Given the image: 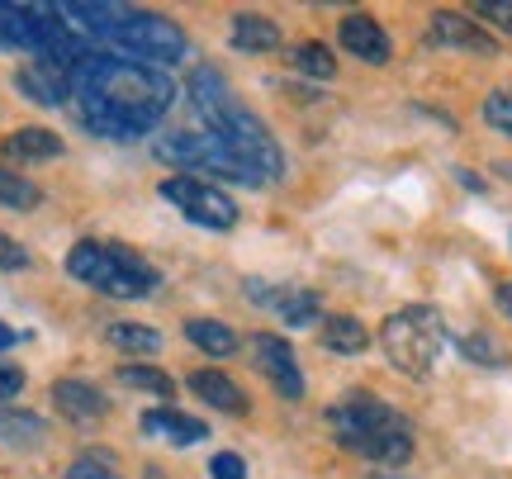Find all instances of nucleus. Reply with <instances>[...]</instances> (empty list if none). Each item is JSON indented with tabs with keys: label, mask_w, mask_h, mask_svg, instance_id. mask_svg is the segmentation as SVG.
I'll return each instance as SVG.
<instances>
[{
	"label": "nucleus",
	"mask_w": 512,
	"mask_h": 479,
	"mask_svg": "<svg viewBox=\"0 0 512 479\" xmlns=\"http://www.w3.org/2000/svg\"><path fill=\"white\" fill-rule=\"evenodd\" d=\"M190 389L200 394L204 404H214V408H223V413H233V418H242L247 413V394H242L223 370H195L190 375Z\"/></svg>",
	"instance_id": "nucleus-17"
},
{
	"label": "nucleus",
	"mask_w": 512,
	"mask_h": 479,
	"mask_svg": "<svg viewBox=\"0 0 512 479\" xmlns=\"http://www.w3.org/2000/svg\"><path fill=\"white\" fill-rule=\"evenodd\" d=\"M53 404L62 408L67 418H76V423H95V418H105V413H110L105 394H100L95 385H86V380H57Z\"/></svg>",
	"instance_id": "nucleus-14"
},
{
	"label": "nucleus",
	"mask_w": 512,
	"mask_h": 479,
	"mask_svg": "<svg viewBox=\"0 0 512 479\" xmlns=\"http://www.w3.org/2000/svg\"><path fill=\"white\" fill-rule=\"evenodd\" d=\"M494 299H498V309H503V314L512 318V280H503V285H498Z\"/></svg>",
	"instance_id": "nucleus-35"
},
{
	"label": "nucleus",
	"mask_w": 512,
	"mask_h": 479,
	"mask_svg": "<svg viewBox=\"0 0 512 479\" xmlns=\"http://www.w3.org/2000/svg\"><path fill=\"white\" fill-rule=\"evenodd\" d=\"M432 43L441 48H460V53H475V57H494L498 53V38L475 24L470 15H460V10H437L432 15Z\"/></svg>",
	"instance_id": "nucleus-10"
},
{
	"label": "nucleus",
	"mask_w": 512,
	"mask_h": 479,
	"mask_svg": "<svg viewBox=\"0 0 512 479\" xmlns=\"http://www.w3.org/2000/svg\"><path fill=\"white\" fill-rule=\"evenodd\" d=\"M271 304L290 328H313V323L323 318V299H318V290H280Z\"/></svg>",
	"instance_id": "nucleus-22"
},
{
	"label": "nucleus",
	"mask_w": 512,
	"mask_h": 479,
	"mask_svg": "<svg viewBox=\"0 0 512 479\" xmlns=\"http://www.w3.org/2000/svg\"><path fill=\"white\" fill-rule=\"evenodd\" d=\"M157 157L171 166H181V171H214L223 181H242V185H266L256 176L252 166L242 162L238 152L219 143L214 133H171L157 143Z\"/></svg>",
	"instance_id": "nucleus-6"
},
{
	"label": "nucleus",
	"mask_w": 512,
	"mask_h": 479,
	"mask_svg": "<svg viewBox=\"0 0 512 479\" xmlns=\"http://www.w3.org/2000/svg\"><path fill=\"white\" fill-rule=\"evenodd\" d=\"M484 124H489V129H498L503 138H512V91L484 95Z\"/></svg>",
	"instance_id": "nucleus-27"
},
{
	"label": "nucleus",
	"mask_w": 512,
	"mask_h": 479,
	"mask_svg": "<svg viewBox=\"0 0 512 479\" xmlns=\"http://www.w3.org/2000/svg\"><path fill=\"white\" fill-rule=\"evenodd\" d=\"M119 385L124 389H143V394H157V399H176V380L157 366H143V361H133V366H119Z\"/></svg>",
	"instance_id": "nucleus-24"
},
{
	"label": "nucleus",
	"mask_w": 512,
	"mask_h": 479,
	"mask_svg": "<svg viewBox=\"0 0 512 479\" xmlns=\"http://www.w3.org/2000/svg\"><path fill=\"white\" fill-rule=\"evenodd\" d=\"M105 337H110V347L133 351V356H157V351H162V332L143 328V323H110Z\"/></svg>",
	"instance_id": "nucleus-23"
},
{
	"label": "nucleus",
	"mask_w": 512,
	"mask_h": 479,
	"mask_svg": "<svg viewBox=\"0 0 512 479\" xmlns=\"http://www.w3.org/2000/svg\"><path fill=\"white\" fill-rule=\"evenodd\" d=\"M48 437V423L29 413V408L0 404V446H15V451H29V446H43Z\"/></svg>",
	"instance_id": "nucleus-16"
},
{
	"label": "nucleus",
	"mask_w": 512,
	"mask_h": 479,
	"mask_svg": "<svg viewBox=\"0 0 512 479\" xmlns=\"http://www.w3.org/2000/svg\"><path fill=\"white\" fill-rule=\"evenodd\" d=\"M0 271H29V252L10 233H0Z\"/></svg>",
	"instance_id": "nucleus-31"
},
{
	"label": "nucleus",
	"mask_w": 512,
	"mask_h": 479,
	"mask_svg": "<svg viewBox=\"0 0 512 479\" xmlns=\"http://www.w3.org/2000/svg\"><path fill=\"white\" fill-rule=\"evenodd\" d=\"M62 479H119V475H114L100 456H81V461L67 465V475H62Z\"/></svg>",
	"instance_id": "nucleus-30"
},
{
	"label": "nucleus",
	"mask_w": 512,
	"mask_h": 479,
	"mask_svg": "<svg viewBox=\"0 0 512 479\" xmlns=\"http://www.w3.org/2000/svg\"><path fill=\"white\" fill-rule=\"evenodd\" d=\"M15 86L29 95L34 105H48V110L72 100V72H67V67H53V62H38V57L15 72Z\"/></svg>",
	"instance_id": "nucleus-11"
},
{
	"label": "nucleus",
	"mask_w": 512,
	"mask_h": 479,
	"mask_svg": "<svg viewBox=\"0 0 512 479\" xmlns=\"http://www.w3.org/2000/svg\"><path fill=\"white\" fill-rule=\"evenodd\" d=\"M143 479H166V475H162V470H147V475H143Z\"/></svg>",
	"instance_id": "nucleus-37"
},
{
	"label": "nucleus",
	"mask_w": 512,
	"mask_h": 479,
	"mask_svg": "<svg viewBox=\"0 0 512 479\" xmlns=\"http://www.w3.org/2000/svg\"><path fill=\"white\" fill-rule=\"evenodd\" d=\"M19 337H24V332L19 328H10V323H5V318H0V351H10L19 342Z\"/></svg>",
	"instance_id": "nucleus-34"
},
{
	"label": "nucleus",
	"mask_w": 512,
	"mask_h": 479,
	"mask_svg": "<svg viewBox=\"0 0 512 479\" xmlns=\"http://www.w3.org/2000/svg\"><path fill=\"white\" fill-rule=\"evenodd\" d=\"M176 86L171 76L143 62H128L114 53H91L72 72V105L76 119L95 133V138H114V143H138L162 124L171 110Z\"/></svg>",
	"instance_id": "nucleus-1"
},
{
	"label": "nucleus",
	"mask_w": 512,
	"mask_h": 479,
	"mask_svg": "<svg viewBox=\"0 0 512 479\" xmlns=\"http://www.w3.org/2000/svg\"><path fill=\"white\" fill-rule=\"evenodd\" d=\"M475 15H479V19H489L498 34H508V38H512V0H479Z\"/></svg>",
	"instance_id": "nucleus-28"
},
{
	"label": "nucleus",
	"mask_w": 512,
	"mask_h": 479,
	"mask_svg": "<svg viewBox=\"0 0 512 479\" xmlns=\"http://www.w3.org/2000/svg\"><path fill=\"white\" fill-rule=\"evenodd\" d=\"M185 95H190L195 114L204 119V129L238 152L261 181H280V176H285V152H280V143L271 138V129L242 105L238 91H233L214 67H195V72L185 76Z\"/></svg>",
	"instance_id": "nucleus-2"
},
{
	"label": "nucleus",
	"mask_w": 512,
	"mask_h": 479,
	"mask_svg": "<svg viewBox=\"0 0 512 479\" xmlns=\"http://www.w3.org/2000/svg\"><path fill=\"white\" fill-rule=\"evenodd\" d=\"M209 475L214 479H247V461L233 456V451H219V456L209 461Z\"/></svg>",
	"instance_id": "nucleus-32"
},
{
	"label": "nucleus",
	"mask_w": 512,
	"mask_h": 479,
	"mask_svg": "<svg viewBox=\"0 0 512 479\" xmlns=\"http://www.w3.org/2000/svg\"><path fill=\"white\" fill-rule=\"evenodd\" d=\"M162 200H171L185 219L209 228V233H228L238 223V200L228 190H219V185L200 181V176H166Z\"/></svg>",
	"instance_id": "nucleus-7"
},
{
	"label": "nucleus",
	"mask_w": 512,
	"mask_h": 479,
	"mask_svg": "<svg viewBox=\"0 0 512 479\" xmlns=\"http://www.w3.org/2000/svg\"><path fill=\"white\" fill-rule=\"evenodd\" d=\"M356 456H366V461L375 465H403L413 461V427L399 423V427H384V432H375V437H366L361 446H351Z\"/></svg>",
	"instance_id": "nucleus-15"
},
{
	"label": "nucleus",
	"mask_w": 512,
	"mask_h": 479,
	"mask_svg": "<svg viewBox=\"0 0 512 479\" xmlns=\"http://www.w3.org/2000/svg\"><path fill=\"white\" fill-rule=\"evenodd\" d=\"M456 176H460V181H465V185H470V190H484V181H479L475 171H456Z\"/></svg>",
	"instance_id": "nucleus-36"
},
{
	"label": "nucleus",
	"mask_w": 512,
	"mask_h": 479,
	"mask_svg": "<svg viewBox=\"0 0 512 479\" xmlns=\"http://www.w3.org/2000/svg\"><path fill=\"white\" fill-rule=\"evenodd\" d=\"M233 43L242 53H275L280 48V24L266 15H238L233 19Z\"/></svg>",
	"instance_id": "nucleus-19"
},
{
	"label": "nucleus",
	"mask_w": 512,
	"mask_h": 479,
	"mask_svg": "<svg viewBox=\"0 0 512 479\" xmlns=\"http://www.w3.org/2000/svg\"><path fill=\"white\" fill-rule=\"evenodd\" d=\"M114 53H124L128 62H143V67H171L185 57V34L181 24H171L166 15H152V10H119V19L110 24L105 34Z\"/></svg>",
	"instance_id": "nucleus-5"
},
{
	"label": "nucleus",
	"mask_w": 512,
	"mask_h": 479,
	"mask_svg": "<svg viewBox=\"0 0 512 479\" xmlns=\"http://www.w3.org/2000/svg\"><path fill=\"white\" fill-rule=\"evenodd\" d=\"M290 67L299 76H313V81H332V72H337L332 48H323V43H294V48H290Z\"/></svg>",
	"instance_id": "nucleus-25"
},
{
	"label": "nucleus",
	"mask_w": 512,
	"mask_h": 479,
	"mask_svg": "<svg viewBox=\"0 0 512 479\" xmlns=\"http://www.w3.org/2000/svg\"><path fill=\"white\" fill-rule=\"evenodd\" d=\"M43 190H38L29 176H15L10 166H0V204L5 209H38Z\"/></svg>",
	"instance_id": "nucleus-26"
},
{
	"label": "nucleus",
	"mask_w": 512,
	"mask_h": 479,
	"mask_svg": "<svg viewBox=\"0 0 512 479\" xmlns=\"http://www.w3.org/2000/svg\"><path fill=\"white\" fill-rule=\"evenodd\" d=\"M5 157H15V162H53V157H62V138L53 129H15L5 138Z\"/></svg>",
	"instance_id": "nucleus-18"
},
{
	"label": "nucleus",
	"mask_w": 512,
	"mask_h": 479,
	"mask_svg": "<svg viewBox=\"0 0 512 479\" xmlns=\"http://www.w3.org/2000/svg\"><path fill=\"white\" fill-rule=\"evenodd\" d=\"M460 351H465V356H470V361H479V366H498V361H503V347H498V342H489V337H465V342H460Z\"/></svg>",
	"instance_id": "nucleus-29"
},
{
	"label": "nucleus",
	"mask_w": 512,
	"mask_h": 479,
	"mask_svg": "<svg viewBox=\"0 0 512 479\" xmlns=\"http://www.w3.org/2000/svg\"><path fill=\"white\" fill-rule=\"evenodd\" d=\"M380 342H384L389 366L399 370V375H408V380H427V375L437 370L441 351H446V323H441L437 309L408 304V309L384 318Z\"/></svg>",
	"instance_id": "nucleus-4"
},
{
	"label": "nucleus",
	"mask_w": 512,
	"mask_h": 479,
	"mask_svg": "<svg viewBox=\"0 0 512 479\" xmlns=\"http://www.w3.org/2000/svg\"><path fill=\"white\" fill-rule=\"evenodd\" d=\"M323 347L342 351V356H356V351L370 347V328L361 323V318H351V314H332L328 323H323Z\"/></svg>",
	"instance_id": "nucleus-20"
},
{
	"label": "nucleus",
	"mask_w": 512,
	"mask_h": 479,
	"mask_svg": "<svg viewBox=\"0 0 512 479\" xmlns=\"http://www.w3.org/2000/svg\"><path fill=\"white\" fill-rule=\"evenodd\" d=\"M67 276L100 290L105 299H147L157 295V285H162V271L138 257L133 247H124V242H95V238L76 242L67 252Z\"/></svg>",
	"instance_id": "nucleus-3"
},
{
	"label": "nucleus",
	"mask_w": 512,
	"mask_h": 479,
	"mask_svg": "<svg viewBox=\"0 0 512 479\" xmlns=\"http://www.w3.org/2000/svg\"><path fill=\"white\" fill-rule=\"evenodd\" d=\"M252 351H256V366H261V375L275 385V394H280V399H304V370H299L294 347L285 342V337L261 332V337L252 342Z\"/></svg>",
	"instance_id": "nucleus-9"
},
{
	"label": "nucleus",
	"mask_w": 512,
	"mask_h": 479,
	"mask_svg": "<svg viewBox=\"0 0 512 479\" xmlns=\"http://www.w3.org/2000/svg\"><path fill=\"white\" fill-rule=\"evenodd\" d=\"M138 427H143V437H152V442H166V446H200L204 437H209V427L200 423V418H190V413H181V408H152V413H143L138 418Z\"/></svg>",
	"instance_id": "nucleus-13"
},
{
	"label": "nucleus",
	"mask_w": 512,
	"mask_h": 479,
	"mask_svg": "<svg viewBox=\"0 0 512 479\" xmlns=\"http://www.w3.org/2000/svg\"><path fill=\"white\" fill-rule=\"evenodd\" d=\"M185 337L204 351V356H233L238 351V332L219 323V318H190L185 323Z\"/></svg>",
	"instance_id": "nucleus-21"
},
{
	"label": "nucleus",
	"mask_w": 512,
	"mask_h": 479,
	"mask_svg": "<svg viewBox=\"0 0 512 479\" xmlns=\"http://www.w3.org/2000/svg\"><path fill=\"white\" fill-rule=\"evenodd\" d=\"M19 389H24V370H19V366H0V404H10Z\"/></svg>",
	"instance_id": "nucleus-33"
},
{
	"label": "nucleus",
	"mask_w": 512,
	"mask_h": 479,
	"mask_svg": "<svg viewBox=\"0 0 512 479\" xmlns=\"http://www.w3.org/2000/svg\"><path fill=\"white\" fill-rule=\"evenodd\" d=\"M328 423H332V437L351 451V446H361L366 437L384 432V427H399L403 418L384 404V399H375V394H366V389H356V394H347V399H337V404L328 408Z\"/></svg>",
	"instance_id": "nucleus-8"
},
{
	"label": "nucleus",
	"mask_w": 512,
	"mask_h": 479,
	"mask_svg": "<svg viewBox=\"0 0 512 479\" xmlns=\"http://www.w3.org/2000/svg\"><path fill=\"white\" fill-rule=\"evenodd\" d=\"M337 38H342V48H347L351 57H361L370 67H384V62L394 57V43L384 34V24L370 15H347L342 29H337Z\"/></svg>",
	"instance_id": "nucleus-12"
}]
</instances>
